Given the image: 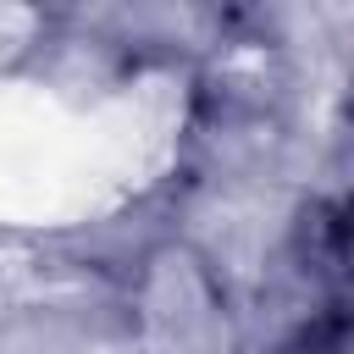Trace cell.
I'll return each instance as SVG.
<instances>
[{"mask_svg":"<svg viewBox=\"0 0 354 354\" xmlns=\"http://www.w3.org/2000/svg\"><path fill=\"white\" fill-rule=\"evenodd\" d=\"M271 354H348V304H343V293L321 299Z\"/></svg>","mask_w":354,"mask_h":354,"instance_id":"cell-3","label":"cell"},{"mask_svg":"<svg viewBox=\"0 0 354 354\" xmlns=\"http://www.w3.org/2000/svg\"><path fill=\"white\" fill-rule=\"evenodd\" d=\"M288 254L310 288L337 299L348 271V205L337 194H310L288 221Z\"/></svg>","mask_w":354,"mask_h":354,"instance_id":"cell-2","label":"cell"},{"mask_svg":"<svg viewBox=\"0 0 354 354\" xmlns=\"http://www.w3.org/2000/svg\"><path fill=\"white\" fill-rule=\"evenodd\" d=\"M11 6H28V11H55V6H72V0H11Z\"/></svg>","mask_w":354,"mask_h":354,"instance_id":"cell-4","label":"cell"},{"mask_svg":"<svg viewBox=\"0 0 354 354\" xmlns=\"http://www.w3.org/2000/svg\"><path fill=\"white\" fill-rule=\"evenodd\" d=\"M127 337L138 354H249L232 277L188 232H160L138 249L127 271Z\"/></svg>","mask_w":354,"mask_h":354,"instance_id":"cell-1","label":"cell"}]
</instances>
